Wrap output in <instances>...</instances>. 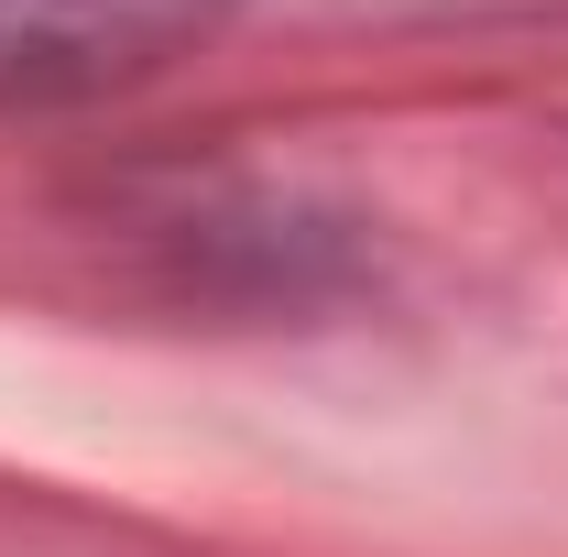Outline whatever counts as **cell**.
<instances>
[{"label": "cell", "instance_id": "6da1fadb", "mask_svg": "<svg viewBox=\"0 0 568 557\" xmlns=\"http://www.w3.org/2000/svg\"><path fill=\"white\" fill-rule=\"evenodd\" d=\"M241 0H0V110H88L219 44Z\"/></svg>", "mask_w": 568, "mask_h": 557}]
</instances>
